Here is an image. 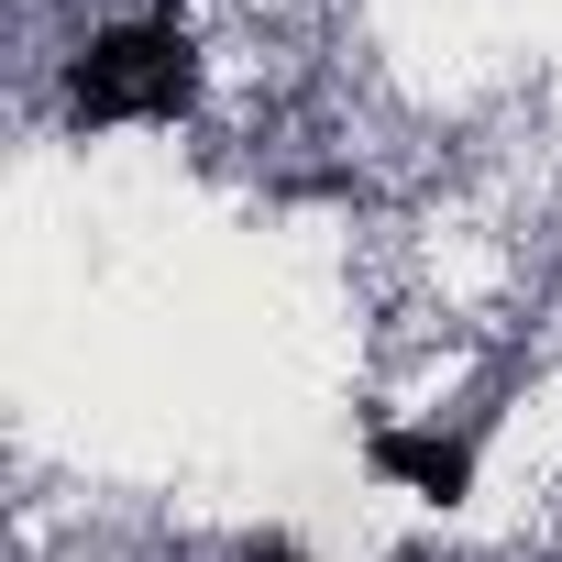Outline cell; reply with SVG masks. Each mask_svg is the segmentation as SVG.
I'll use <instances>...</instances> for the list:
<instances>
[{
	"instance_id": "cell-1",
	"label": "cell",
	"mask_w": 562,
	"mask_h": 562,
	"mask_svg": "<svg viewBox=\"0 0 562 562\" xmlns=\"http://www.w3.org/2000/svg\"><path fill=\"white\" fill-rule=\"evenodd\" d=\"M199 100V34L177 12H144V23H100L78 56H67V122L78 133H111V122H177Z\"/></svg>"
},
{
	"instance_id": "cell-2",
	"label": "cell",
	"mask_w": 562,
	"mask_h": 562,
	"mask_svg": "<svg viewBox=\"0 0 562 562\" xmlns=\"http://www.w3.org/2000/svg\"><path fill=\"white\" fill-rule=\"evenodd\" d=\"M364 463H375L386 485L430 496V507H463V496H474V441H463V430H375Z\"/></svg>"
},
{
	"instance_id": "cell-3",
	"label": "cell",
	"mask_w": 562,
	"mask_h": 562,
	"mask_svg": "<svg viewBox=\"0 0 562 562\" xmlns=\"http://www.w3.org/2000/svg\"><path fill=\"white\" fill-rule=\"evenodd\" d=\"M243 562H310V551H288V540H254V551H243Z\"/></svg>"
}]
</instances>
